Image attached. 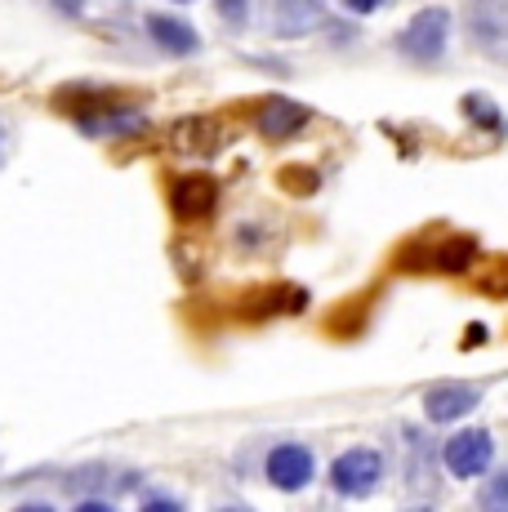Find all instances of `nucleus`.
I'll use <instances>...</instances> for the list:
<instances>
[{"mask_svg": "<svg viewBox=\"0 0 508 512\" xmlns=\"http://www.w3.org/2000/svg\"><path fill=\"white\" fill-rule=\"evenodd\" d=\"M442 459H446V468L455 472V477H482L486 468H491V459H495V441H491V432L486 428H464V432H455L451 441H446V450H442Z\"/></svg>", "mask_w": 508, "mask_h": 512, "instance_id": "nucleus-4", "label": "nucleus"}, {"mask_svg": "<svg viewBox=\"0 0 508 512\" xmlns=\"http://www.w3.org/2000/svg\"><path fill=\"white\" fill-rule=\"evenodd\" d=\"M76 512H116V508L112 504H99V499H90V504H81Z\"/></svg>", "mask_w": 508, "mask_h": 512, "instance_id": "nucleus-16", "label": "nucleus"}, {"mask_svg": "<svg viewBox=\"0 0 508 512\" xmlns=\"http://www.w3.org/2000/svg\"><path fill=\"white\" fill-rule=\"evenodd\" d=\"M219 18L228 27H246L250 23V0H219Z\"/></svg>", "mask_w": 508, "mask_h": 512, "instance_id": "nucleus-13", "label": "nucleus"}, {"mask_svg": "<svg viewBox=\"0 0 508 512\" xmlns=\"http://www.w3.org/2000/svg\"><path fill=\"white\" fill-rule=\"evenodd\" d=\"M254 125H259L263 139H290V134H299V130L308 125V107H304V103H295V98L272 94L268 103L259 107Z\"/></svg>", "mask_w": 508, "mask_h": 512, "instance_id": "nucleus-8", "label": "nucleus"}, {"mask_svg": "<svg viewBox=\"0 0 508 512\" xmlns=\"http://www.w3.org/2000/svg\"><path fill=\"white\" fill-rule=\"evenodd\" d=\"M482 512H508V468L495 472L482 490Z\"/></svg>", "mask_w": 508, "mask_h": 512, "instance_id": "nucleus-11", "label": "nucleus"}, {"mask_svg": "<svg viewBox=\"0 0 508 512\" xmlns=\"http://www.w3.org/2000/svg\"><path fill=\"white\" fill-rule=\"evenodd\" d=\"M344 9H353V14H379L384 5H393V0H339Z\"/></svg>", "mask_w": 508, "mask_h": 512, "instance_id": "nucleus-14", "label": "nucleus"}, {"mask_svg": "<svg viewBox=\"0 0 508 512\" xmlns=\"http://www.w3.org/2000/svg\"><path fill=\"white\" fill-rule=\"evenodd\" d=\"M446 45H451V9L442 5L419 9L397 36V54L410 58V63H437L446 54Z\"/></svg>", "mask_w": 508, "mask_h": 512, "instance_id": "nucleus-1", "label": "nucleus"}, {"mask_svg": "<svg viewBox=\"0 0 508 512\" xmlns=\"http://www.w3.org/2000/svg\"><path fill=\"white\" fill-rule=\"evenodd\" d=\"M170 205L179 219H210L214 205H219V183L210 179V174H188V179H179L170 187Z\"/></svg>", "mask_w": 508, "mask_h": 512, "instance_id": "nucleus-6", "label": "nucleus"}, {"mask_svg": "<svg viewBox=\"0 0 508 512\" xmlns=\"http://www.w3.org/2000/svg\"><path fill=\"white\" fill-rule=\"evenodd\" d=\"M263 468H268V481L277 490H304L308 481H312V472H317L308 446H277Z\"/></svg>", "mask_w": 508, "mask_h": 512, "instance_id": "nucleus-7", "label": "nucleus"}, {"mask_svg": "<svg viewBox=\"0 0 508 512\" xmlns=\"http://www.w3.org/2000/svg\"><path fill=\"white\" fill-rule=\"evenodd\" d=\"M477 401H482V388H473V383H442V388H433L424 397V415L433 423H455V419H464Z\"/></svg>", "mask_w": 508, "mask_h": 512, "instance_id": "nucleus-9", "label": "nucleus"}, {"mask_svg": "<svg viewBox=\"0 0 508 512\" xmlns=\"http://www.w3.org/2000/svg\"><path fill=\"white\" fill-rule=\"evenodd\" d=\"M148 36L165 49V54H174V58H188V54H197V49H201L197 27L183 23V18H174V14H152L148 18Z\"/></svg>", "mask_w": 508, "mask_h": 512, "instance_id": "nucleus-10", "label": "nucleus"}, {"mask_svg": "<svg viewBox=\"0 0 508 512\" xmlns=\"http://www.w3.org/2000/svg\"><path fill=\"white\" fill-rule=\"evenodd\" d=\"M139 512H183V504H179V499H148V504H143Z\"/></svg>", "mask_w": 508, "mask_h": 512, "instance_id": "nucleus-15", "label": "nucleus"}, {"mask_svg": "<svg viewBox=\"0 0 508 512\" xmlns=\"http://www.w3.org/2000/svg\"><path fill=\"white\" fill-rule=\"evenodd\" d=\"M14 512H54V508H45V504H23V508H14Z\"/></svg>", "mask_w": 508, "mask_h": 512, "instance_id": "nucleus-17", "label": "nucleus"}, {"mask_svg": "<svg viewBox=\"0 0 508 512\" xmlns=\"http://www.w3.org/2000/svg\"><path fill=\"white\" fill-rule=\"evenodd\" d=\"M263 23L272 36H304L326 23V9H321V0H268Z\"/></svg>", "mask_w": 508, "mask_h": 512, "instance_id": "nucleus-5", "label": "nucleus"}, {"mask_svg": "<svg viewBox=\"0 0 508 512\" xmlns=\"http://www.w3.org/2000/svg\"><path fill=\"white\" fill-rule=\"evenodd\" d=\"M223 512H241V508H223Z\"/></svg>", "mask_w": 508, "mask_h": 512, "instance_id": "nucleus-19", "label": "nucleus"}, {"mask_svg": "<svg viewBox=\"0 0 508 512\" xmlns=\"http://www.w3.org/2000/svg\"><path fill=\"white\" fill-rule=\"evenodd\" d=\"M379 477H384V455L370 450V446L348 450V455H339L335 468H330V486H335L344 499L370 495V490L379 486Z\"/></svg>", "mask_w": 508, "mask_h": 512, "instance_id": "nucleus-2", "label": "nucleus"}, {"mask_svg": "<svg viewBox=\"0 0 508 512\" xmlns=\"http://www.w3.org/2000/svg\"><path fill=\"white\" fill-rule=\"evenodd\" d=\"M468 32L477 49L508 63V0H468Z\"/></svg>", "mask_w": 508, "mask_h": 512, "instance_id": "nucleus-3", "label": "nucleus"}, {"mask_svg": "<svg viewBox=\"0 0 508 512\" xmlns=\"http://www.w3.org/2000/svg\"><path fill=\"white\" fill-rule=\"evenodd\" d=\"M174 5H188V0H174Z\"/></svg>", "mask_w": 508, "mask_h": 512, "instance_id": "nucleus-20", "label": "nucleus"}, {"mask_svg": "<svg viewBox=\"0 0 508 512\" xmlns=\"http://www.w3.org/2000/svg\"><path fill=\"white\" fill-rule=\"evenodd\" d=\"M464 112H468V116H473V121H486V125H491V130H504L500 112H495V107H491V103H486V94H468Z\"/></svg>", "mask_w": 508, "mask_h": 512, "instance_id": "nucleus-12", "label": "nucleus"}, {"mask_svg": "<svg viewBox=\"0 0 508 512\" xmlns=\"http://www.w3.org/2000/svg\"><path fill=\"white\" fill-rule=\"evenodd\" d=\"M410 512H433V508H410Z\"/></svg>", "mask_w": 508, "mask_h": 512, "instance_id": "nucleus-18", "label": "nucleus"}]
</instances>
